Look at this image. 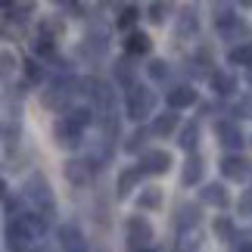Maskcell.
Returning a JSON list of instances; mask_svg holds the SVG:
<instances>
[{
	"label": "cell",
	"instance_id": "1",
	"mask_svg": "<svg viewBox=\"0 0 252 252\" xmlns=\"http://www.w3.org/2000/svg\"><path fill=\"white\" fill-rule=\"evenodd\" d=\"M84 78H75V75H65V78L50 81L47 91H41V106L50 112H69L72 109V96L84 94Z\"/></svg>",
	"mask_w": 252,
	"mask_h": 252
},
{
	"label": "cell",
	"instance_id": "2",
	"mask_svg": "<svg viewBox=\"0 0 252 252\" xmlns=\"http://www.w3.org/2000/svg\"><path fill=\"white\" fill-rule=\"evenodd\" d=\"M22 193H25V199L34 206V212H53L56 209L53 187H50V181H47V174H41V171L28 174L25 184H22Z\"/></svg>",
	"mask_w": 252,
	"mask_h": 252
},
{
	"label": "cell",
	"instance_id": "3",
	"mask_svg": "<svg viewBox=\"0 0 252 252\" xmlns=\"http://www.w3.org/2000/svg\"><path fill=\"white\" fill-rule=\"evenodd\" d=\"M153 109H156V91H150L147 84H137L128 96H125V115L134 119V122L150 119Z\"/></svg>",
	"mask_w": 252,
	"mask_h": 252
},
{
	"label": "cell",
	"instance_id": "4",
	"mask_svg": "<svg viewBox=\"0 0 252 252\" xmlns=\"http://www.w3.org/2000/svg\"><path fill=\"white\" fill-rule=\"evenodd\" d=\"M125 240H128V249H150L156 240V230L143 215H131L125 221Z\"/></svg>",
	"mask_w": 252,
	"mask_h": 252
},
{
	"label": "cell",
	"instance_id": "5",
	"mask_svg": "<svg viewBox=\"0 0 252 252\" xmlns=\"http://www.w3.org/2000/svg\"><path fill=\"white\" fill-rule=\"evenodd\" d=\"M34 240L37 237H34V230L28 227L25 215L9 218V224H6V246H9V252H28Z\"/></svg>",
	"mask_w": 252,
	"mask_h": 252
},
{
	"label": "cell",
	"instance_id": "6",
	"mask_svg": "<svg viewBox=\"0 0 252 252\" xmlns=\"http://www.w3.org/2000/svg\"><path fill=\"white\" fill-rule=\"evenodd\" d=\"M215 137H218V143L227 153H240L246 147V134H243V128H240V122H234V119L215 122Z\"/></svg>",
	"mask_w": 252,
	"mask_h": 252
},
{
	"label": "cell",
	"instance_id": "7",
	"mask_svg": "<svg viewBox=\"0 0 252 252\" xmlns=\"http://www.w3.org/2000/svg\"><path fill=\"white\" fill-rule=\"evenodd\" d=\"M84 94L94 100V109L96 115H109L112 112V103H115V91L106 81L100 78H84Z\"/></svg>",
	"mask_w": 252,
	"mask_h": 252
},
{
	"label": "cell",
	"instance_id": "8",
	"mask_svg": "<svg viewBox=\"0 0 252 252\" xmlns=\"http://www.w3.org/2000/svg\"><path fill=\"white\" fill-rule=\"evenodd\" d=\"M53 140H56V147H63V150H81L84 131L78 128V125H72V122L63 115V119L53 122Z\"/></svg>",
	"mask_w": 252,
	"mask_h": 252
},
{
	"label": "cell",
	"instance_id": "9",
	"mask_svg": "<svg viewBox=\"0 0 252 252\" xmlns=\"http://www.w3.org/2000/svg\"><path fill=\"white\" fill-rule=\"evenodd\" d=\"M171 221H174V227H178V234H193L202 221V206L199 202H181V206L174 209Z\"/></svg>",
	"mask_w": 252,
	"mask_h": 252
},
{
	"label": "cell",
	"instance_id": "10",
	"mask_svg": "<svg viewBox=\"0 0 252 252\" xmlns=\"http://www.w3.org/2000/svg\"><path fill=\"white\" fill-rule=\"evenodd\" d=\"M221 178L224 181H234V184H240V181H246L249 178V171H252V165H249V159L246 156H240V153H227L224 159H221Z\"/></svg>",
	"mask_w": 252,
	"mask_h": 252
},
{
	"label": "cell",
	"instance_id": "11",
	"mask_svg": "<svg viewBox=\"0 0 252 252\" xmlns=\"http://www.w3.org/2000/svg\"><path fill=\"white\" fill-rule=\"evenodd\" d=\"M140 168H143V174H150V178H162V174H168V168H171V153L168 150H147L140 156Z\"/></svg>",
	"mask_w": 252,
	"mask_h": 252
},
{
	"label": "cell",
	"instance_id": "12",
	"mask_svg": "<svg viewBox=\"0 0 252 252\" xmlns=\"http://www.w3.org/2000/svg\"><path fill=\"white\" fill-rule=\"evenodd\" d=\"M215 32H218L221 41H230L234 47H240V44H249V37H252V25L246 22L243 16H237V19H230L227 25L215 28Z\"/></svg>",
	"mask_w": 252,
	"mask_h": 252
},
{
	"label": "cell",
	"instance_id": "13",
	"mask_svg": "<svg viewBox=\"0 0 252 252\" xmlns=\"http://www.w3.org/2000/svg\"><path fill=\"white\" fill-rule=\"evenodd\" d=\"M199 100V94L193 91V84H174L171 91L165 94V103H168V109L174 112H181V109H190V106H196Z\"/></svg>",
	"mask_w": 252,
	"mask_h": 252
},
{
	"label": "cell",
	"instance_id": "14",
	"mask_svg": "<svg viewBox=\"0 0 252 252\" xmlns=\"http://www.w3.org/2000/svg\"><path fill=\"white\" fill-rule=\"evenodd\" d=\"M63 174H65V181H69L72 187H87L94 168H91V162H87V159H69L63 165Z\"/></svg>",
	"mask_w": 252,
	"mask_h": 252
},
{
	"label": "cell",
	"instance_id": "15",
	"mask_svg": "<svg viewBox=\"0 0 252 252\" xmlns=\"http://www.w3.org/2000/svg\"><path fill=\"white\" fill-rule=\"evenodd\" d=\"M202 178H206V159H202L199 153H193V156L184 159L181 184H184V187H196V184H202Z\"/></svg>",
	"mask_w": 252,
	"mask_h": 252
},
{
	"label": "cell",
	"instance_id": "16",
	"mask_svg": "<svg viewBox=\"0 0 252 252\" xmlns=\"http://www.w3.org/2000/svg\"><path fill=\"white\" fill-rule=\"evenodd\" d=\"M140 181H143V168L140 165L125 168L119 174V181H115V196H119V199H128L134 190H140Z\"/></svg>",
	"mask_w": 252,
	"mask_h": 252
},
{
	"label": "cell",
	"instance_id": "17",
	"mask_svg": "<svg viewBox=\"0 0 252 252\" xmlns=\"http://www.w3.org/2000/svg\"><path fill=\"white\" fill-rule=\"evenodd\" d=\"M199 34V16H196V6H187L184 13L178 16V25H174V37L178 41H190V37Z\"/></svg>",
	"mask_w": 252,
	"mask_h": 252
},
{
	"label": "cell",
	"instance_id": "18",
	"mask_svg": "<svg viewBox=\"0 0 252 252\" xmlns=\"http://www.w3.org/2000/svg\"><path fill=\"white\" fill-rule=\"evenodd\" d=\"M199 202L202 206H215V209H227L230 206V193H227L224 184H202Z\"/></svg>",
	"mask_w": 252,
	"mask_h": 252
},
{
	"label": "cell",
	"instance_id": "19",
	"mask_svg": "<svg viewBox=\"0 0 252 252\" xmlns=\"http://www.w3.org/2000/svg\"><path fill=\"white\" fill-rule=\"evenodd\" d=\"M153 53V37L147 32H131L125 37V56L137 60V56H150Z\"/></svg>",
	"mask_w": 252,
	"mask_h": 252
},
{
	"label": "cell",
	"instance_id": "20",
	"mask_svg": "<svg viewBox=\"0 0 252 252\" xmlns=\"http://www.w3.org/2000/svg\"><path fill=\"white\" fill-rule=\"evenodd\" d=\"M112 75H115V84H119L122 91L131 94L134 87H137V81H134V60H131V56H122V60H115Z\"/></svg>",
	"mask_w": 252,
	"mask_h": 252
},
{
	"label": "cell",
	"instance_id": "21",
	"mask_svg": "<svg viewBox=\"0 0 252 252\" xmlns=\"http://www.w3.org/2000/svg\"><path fill=\"white\" fill-rule=\"evenodd\" d=\"M56 234H60L63 252H87V240H84V234L75 224H65V227L56 230Z\"/></svg>",
	"mask_w": 252,
	"mask_h": 252
},
{
	"label": "cell",
	"instance_id": "22",
	"mask_svg": "<svg viewBox=\"0 0 252 252\" xmlns=\"http://www.w3.org/2000/svg\"><path fill=\"white\" fill-rule=\"evenodd\" d=\"M178 125H181V115L174 112V109H165L162 115H156L150 125V131L156 134V137H171L174 131H178Z\"/></svg>",
	"mask_w": 252,
	"mask_h": 252
},
{
	"label": "cell",
	"instance_id": "23",
	"mask_svg": "<svg viewBox=\"0 0 252 252\" xmlns=\"http://www.w3.org/2000/svg\"><path fill=\"white\" fill-rule=\"evenodd\" d=\"M209 87H212L218 96H230V94L237 91V78H234L230 72L215 69V72H209Z\"/></svg>",
	"mask_w": 252,
	"mask_h": 252
},
{
	"label": "cell",
	"instance_id": "24",
	"mask_svg": "<svg viewBox=\"0 0 252 252\" xmlns=\"http://www.w3.org/2000/svg\"><path fill=\"white\" fill-rule=\"evenodd\" d=\"M178 147L187 153V156H193L199 147V122H190V125H184L181 134H178Z\"/></svg>",
	"mask_w": 252,
	"mask_h": 252
},
{
	"label": "cell",
	"instance_id": "25",
	"mask_svg": "<svg viewBox=\"0 0 252 252\" xmlns=\"http://www.w3.org/2000/svg\"><path fill=\"white\" fill-rule=\"evenodd\" d=\"M150 128H143V125H140V128H134L131 134H128V140H125V153H128V156H137V153H140V156H143V153H147V140H150Z\"/></svg>",
	"mask_w": 252,
	"mask_h": 252
},
{
	"label": "cell",
	"instance_id": "26",
	"mask_svg": "<svg viewBox=\"0 0 252 252\" xmlns=\"http://www.w3.org/2000/svg\"><path fill=\"white\" fill-rule=\"evenodd\" d=\"M137 209L140 212H159L162 209V190L159 187H143L137 193Z\"/></svg>",
	"mask_w": 252,
	"mask_h": 252
},
{
	"label": "cell",
	"instance_id": "27",
	"mask_svg": "<svg viewBox=\"0 0 252 252\" xmlns=\"http://www.w3.org/2000/svg\"><path fill=\"white\" fill-rule=\"evenodd\" d=\"M212 234H215V240H224V243H234L240 230H237V224H234V221H230L227 215H218V218H215V224H212Z\"/></svg>",
	"mask_w": 252,
	"mask_h": 252
},
{
	"label": "cell",
	"instance_id": "28",
	"mask_svg": "<svg viewBox=\"0 0 252 252\" xmlns=\"http://www.w3.org/2000/svg\"><path fill=\"white\" fill-rule=\"evenodd\" d=\"M65 119H69L72 125H78V128L84 131L87 125L96 122V109H94V106H72V109L65 112Z\"/></svg>",
	"mask_w": 252,
	"mask_h": 252
},
{
	"label": "cell",
	"instance_id": "29",
	"mask_svg": "<svg viewBox=\"0 0 252 252\" xmlns=\"http://www.w3.org/2000/svg\"><path fill=\"white\" fill-rule=\"evenodd\" d=\"M140 19V9L137 6H119V16H115V28H119V32H137V28H134V22H137Z\"/></svg>",
	"mask_w": 252,
	"mask_h": 252
},
{
	"label": "cell",
	"instance_id": "30",
	"mask_svg": "<svg viewBox=\"0 0 252 252\" xmlns=\"http://www.w3.org/2000/svg\"><path fill=\"white\" fill-rule=\"evenodd\" d=\"M100 128H103V140H106V143H115V140H119V134H122V122H119V115H115V112L100 115Z\"/></svg>",
	"mask_w": 252,
	"mask_h": 252
},
{
	"label": "cell",
	"instance_id": "31",
	"mask_svg": "<svg viewBox=\"0 0 252 252\" xmlns=\"http://www.w3.org/2000/svg\"><path fill=\"white\" fill-rule=\"evenodd\" d=\"M227 63L230 65H249V69H252V41L240 44V47H230V50H227Z\"/></svg>",
	"mask_w": 252,
	"mask_h": 252
},
{
	"label": "cell",
	"instance_id": "32",
	"mask_svg": "<svg viewBox=\"0 0 252 252\" xmlns=\"http://www.w3.org/2000/svg\"><path fill=\"white\" fill-rule=\"evenodd\" d=\"M22 69H25V78H28V84H41V81H44V75H47L44 63H41V60H34V56H28V60L22 63Z\"/></svg>",
	"mask_w": 252,
	"mask_h": 252
},
{
	"label": "cell",
	"instance_id": "33",
	"mask_svg": "<svg viewBox=\"0 0 252 252\" xmlns=\"http://www.w3.org/2000/svg\"><path fill=\"white\" fill-rule=\"evenodd\" d=\"M37 34H47V37H53V41H60V37L65 34V22L60 16H53V19H44L41 22V32Z\"/></svg>",
	"mask_w": 252,
	"mask_h": 252
},
{
	"label": "cell",
	"instance_id": "34",
	"mask_svg": "<svg viewBox=\"0 0 252 252\" xmlns=\"http://www.w3.org/2000/svg\"><path fill=\"white\" fill-rule=\"evenodd\" d=\"M230 19H237V9L230 3H215V6H212V22H215V28L227 25Z\"/></svg>",
	"mask_w": 252,
	"mask_h": 252
},
{
	"label": "cell",
	"instance_id": "35",
	"mask_svg": "<svg viewBox=\"0 0 252 252\" xmlns=\"http://www.w3.org/2000/svg\"><path fill=\"white\" fill-rule=\"evenodd\" d=\"M147 75L153 81H165L168 75H171V63H165V60H150V65H147Z\"/></svg>",
	"mask_w": 252,
	"mask_h": 252
},
{
	"label": "cell",
	"instance_id": "36",
	"mask_svg": "<svg viewBox=\"0 0 252 252\" xmlns=\"http://www.w3.org/2000/svg\"><path fill=\"white\" fill-rule=\"evenodd\" d=\"M230 115H234V122H240V119H252V96H249V94L240 96V100L234 103V109H230Z\"/></svg>",
	"mask_w": 252,
	"mask_h": 252
},
{
	"label": "cell",
	"instance_id": "37",
	"mask_svg": "<svg viewBox=\"0 0 252 252\" xmlns=\"http://www.w3.org/2000/svg\"><path fill=\"white\" fill-rule=\"evenodd\" d=\"M168 13H171V3H150V6H147L150 22H156V25L165 22V16H168Z\"/></svg>",
	"mask_w": 252,
	"mask_h": 252
},
{
	"label": "cell",
	"instance_id": "38",
	"mask_svg": "<svg viewBox=\"0 0 252 252\" xmlns=\"http://www.w3.org/2000/svg\"><path fill=\"white\" fill-rule=\"evenodd\" d=\"M199 249V240L193 234H181L178 237V246H174V252H196Z\"/></svg>",
	"mask_w": 252,
	"mask_h": 252
},
{
	"label": "cell",
	"instance_id": "39",
	"mask_svg": "<svg viewBox=\"0 0 252 252\" xmlns=\"http://www.w3.org/2000/svg\"><path fill=\"white\" fill-rule=\"evenodd\" d=\"M234 249L237 252H252V230H240L237 240H234Z\"/></svg>",
	"mask_w": 252,
	"mask_h": 252
},
{
	"label": "cell",
	"instance_id": "40",
	"mask_svg": "<svg viewBox=\"0 0 252 252\" xmlns=\"http://www.w3.org/2000/svg\"><path fill=\"white\" fill-rule=\"evenodd\" d=\"M3 206H6V215L9 218H19V199L9 190H3Z\"/></svg>",
	"mask_w": 252,
	"mask_h": 252
},
{
	"label": "cell",
	"instance_id": "41",
	"mask_svg": "<svg viewBox=\"0 0 252 252\" xmlns=\"http://www.w3.org/2000/svg\"><path fill=\"white\" fill-rule=\"evenodd\" d=\"M237 209H240V215H249V218H252V187H249V190H243V196H240Z\"/></svg>",
	"mask_w": 252,
	"mask_h": 252
},
{
	"label": "cell",
	"instance_id": "42",
	"mask_svg": "<svg viewBox=\"0 0 252 252\" xmlns=\"http://www.w3.org/2000/svg\"><path fill=\"white\" fill-rule=\"evenodd\" d=\"M9 72H13V53H3V78H9Z\"/></svg>",
	"mask_w": 252,
	"mask_h": 252
},
{
	"label": "cell",
	"instance_id": "43",
	"mask_svg": "<svg viewBox=\"0 0 252 252\" xmlns=\"http://www.w3.org/2000/svg\"><path fill=\"white\" fill-rule=\"evenodd\" d=\"M246 81H249V87H252V69H249V75H246Z\"/></svg>",
	"mask_w": 252,
	"mask_h": 252
},
{
	"label": "cell",
	"instance_id": "44",
	"mask_svg": "<svg viewBox=\"0 0 252 252\" xmlns=\"http://www.w3.org/2000/svg\"><path fill=\"white\" fill-rule=\"evenodd\" d=\"M87 252H91V249H87Z\"/></svg>",
	"mask_w": 252,
	"mask_h": 252
}]
</instances>
